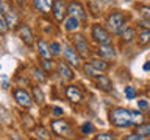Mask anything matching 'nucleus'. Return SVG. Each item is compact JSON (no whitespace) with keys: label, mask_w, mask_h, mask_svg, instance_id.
Returning <instances> with one entry per match:
<instances>
[{"label":"nucleus","mask_w":150,"mask_h":140,"mask_svg":"<svg viewBox=\"0 0 150 140\" xmlns=\"http://www.w3.org/2000/svg\"><path fill=\"white\" fill-rule=\"evenodd\" d=\"M138 42H139V45H147L150 42V30H145V31L141 33Z\"/></svg>","instance_id":"nucleus-24"},{"label":"nucleus","mask_w":150,"mask_h":140,"mask_svg":"<svg viewBox=\"0 0 150 140\" xmlns=\"http://www.w3.org/2000/svg\"><path fill=\"white\" fill-rule=\"evenodd\" d=\"M52 129H53L58 135H63V137L70 135V126H69L67 121H64V120H53L52 121Z\"/></svg>","instance_id":"nucleus-7"},{"label":"nucleus","mask_w":150,"mask_h":140,"mask_svg":"<svg viewBox=\"0 0 150 140\" xmlns=\"http://www.w3.org/2000/svg\"><path fill=\"white\" fill-rule=\"evenodd\" d=\"M96 140H114V135H111V134H98Z\"/></svg>","instance_id":"nucleus-31"},{"label":"nucleus","mask_w":150,"mask_h":140,"mask_svg":"<svg viewBox=\"0 0 150 140\" xmlns=\"http://www.w3.org/2000/svg\"><path fill=\"white\" fill-rule=\"evenodd\" d=\"M53 16L56 20H63L64 16H66V13H67V8H66V3H64V0H55V3H53Z\"/></svg>","instance_id":"nucleus-10"},{"label":"nucleus","mask_w":150,"mask_h":140,"mask_svg":"<svg viewBox=\"0 0 150 140\" xmlns=\"http://www.w3.org/2000/svg\"><path fill=\"white\" fill-rule=\"evenodd\" d=\"M145 137H142V135H139V134H131V135H128L125 140H144Z\"/></svg>","instance_id":"nucleus-34"},{"label":"nucleus","mask_w":150,"mask_h":140,"mask_svg":"<svg viewBox=\"0 0 150 140\" xmlns=\"http://www.w3.org/2000/svg\"><path fill=\"white\" fill-rule=\"evenodd\" d=\"M78 23H80V20H78L77 17H72V16H70L69 19H66V22H64V28H66L67 31H75V30H77V28L80 27Z\"/></svg>","instance_id":"nucleus-19"},{"label":"nucleus","mask_w":150,"mask_h":140,"mask_svg":"<svg viewBox=\"0 0 150 140\" xmlns=\"http://www.w3.org/2000/svg\"><path fill=\"white\" fill-rule=\"evenodd\" d=\"M98 56L103 58V59H114L116 58V51L110 44L100 45V48H98Z\"/></svg>","instance_id":"nucleus-15"},{"label":"nucleus","mask_w":150,"mask_h":140,"mask_svg":"<svg viewBox=\"0 0 150 140\" xmlns=\"http://www.w3.org/2000/svg\"><path fill=\"white\" fill-rule=\"evenodd\" d=\"M58 72H59V75H61V76H63L64 79H72V78H74L72 69H70L67 64H64V62H59V65H58Z\"/></svg>","instance_id":"nucleus-17"},{"label":"nucleus","mask_w":150,"mask_h":140,"mask_svg":"<svg viewBox=\"0 0 150 140\" xmlns=\"http://www.w3.org/2000/svg\"><path fill=\"white\" fill-rule=\"evenodd\" d=\"M136 134L142 135V137H150V125H142L136 128Z\"/></svg>","instance_id":"nucleus-25"},{"label":"nucleus","mask_w":150,"mask_h":140,"mask_svg":"<svg viewBox=\"0 0 150 140\" xmlns=\"http://www.w3.org/2000/svg\"><path fill=\"white\" fill-rule=\"evenodd\" d=\"M72 39H74V44H75V50H77V53L81 56V58H88V55H89V45H88L86 39H84V36L75 34Z\"/></svg>","instance_id":"nucleus-6"},{"label":"nucleus","mask_w":150,"mask_h":140,"mask_svg":"<svg viewBox=\"0 0 150 140\" xmlns=\"http://www.w3.org/2000/svg\"><path fill=\"white\" fill-rule=\"evenodd\" d=\"M42 65H44L45 70H52V61L49 62V59H44V61H42Z\"/></svg>","instance_id":"nucleus-35"},{"label":"nucleus","mask_w":150,"mask_h":140,"mask_svg":"<svg viewBox=\"0 0 150 140\" xmlns=\"http://www.w3.org/2000/svg\"><path fill=\"white\" fill-rule=\"evenodd\" d=\"M14 98H16V101L23 107H30L31 106V98L23 89H16V90H14Z\"/></svg>","instance_id":"nucleus-11"},{"label":"nucleus","mask_w":150,"mask_h":140,"mask_svg":"<svg viewBox=\"0 0 150 140\" xmlns=\"http://www.w3.org/2000/svg\"><path fill=\"white\" fill-rule=\"evenodd\" d=\"M33 75H35V78L38 79V81H45V76H44V73L41 72L39 69H33Z\"/></svg>","instance_id":"nucleus-28"},{"label":"nucleus","mask_w":150,"mask_h":140,"mask_svg":"<svg viewBox=\"0 0 150 140\" xmlns=\"http://www.w3.org/2000/svg\"><path fill=\"white\" fill-rule=\"evenodd\" d=\"M13 140H22V139H19V137H14Z\"/></svg>","instance_id":"nucleus-38"},{"label":"nucleus","mask_w":150,"mask_h":140,"mask_svg":"<svg viewBox=\"0 0 150 140\" xmlns=\"http://www.w3.org/2000/svg\"><path fill=\"white\" fill-rule=\"evenodd\" d=\"M92 37H94V41H97L100 45H106V44H110V41H111L108 31L102 25H94L92 27Z\"/></svg>","instance_id":"nucleus-5"},{"label":"nucleus","mask_w":150,"mask_h":140,"mask_svg":"<svg viewBox=\"0 0 150 140\" xmlns=\"http://www.w3.org/2000/svg\"><path fill=\"white\" fill-rule=\"evenodd\" d=\"M17 2H23V0H17Z\"/></svg>","instance_id":"nucleus-39"},{"label":"nucleus","mask_w":150,"mask_h":140,"mask_svg":"<svg viewBox=\"0 0 150 140\" xmlns=\"http://www.w3.org/2000/svg\"><path fill=\"white\" fill-rule=\"evenodd\" d=\"M89 65L96 70V72H98V73H102V72H105V70H108V62H105L103 59H92L91 62H89Z\"/></svg>","instance_id":"nucleus-16"},{"label":"nucleus","mask_w":150,"mask_h":140,"mask_svg":"<svg viewBox=\"0 0 150 140\" xmlns=\"http://www.w3.org/2000/svg\"><path fill=\"white\" fill-rule=\"evenodd\" d=\"M52 111H53V112H52V114H53L55 117H61V115L64 114L63 107H58V106H56V107H53V109H52Z\"/></svg>","instance_id":"nucleus-33"},{"label":"nucleus","mask_w":150,"mask_h":140,"mask_svg":"<svg viewBox=\"0 0 150 140\" xmlns=\"http://www.w3.org/2000/svg\"><path fill=\"white\" fill-rule=\"evenodd\" d=\"M141 11H142V16L147 19V22H150V8L149 6H142V8H141Z\"/></svg>","instance_id":"nucleus-32"},{"label":"nucleus","mask_w":150,"mask_h":140,"mask_svg":"<svg viewBox=\"0 0 150 140\" xmlns=\"http://www.w3.org/2000/svg\"><path fill=\"white\" fill-rule=\"evenodd\" d=\"M138 106L144 109V107H147V106H149V103H147V101H139V103H138Z\"/></svg>","instance_id":"nucleus-36"},{"label":"nucleus","mask_w":150,"mask_h":140,"mask_svg":"<svg viewBox=\"0 0 150 140\" xmlns=\"http://www.w3.org/2000/svg\"><path fill=\"white\" fill-rule=\"evenodd\" d=\"M33 100H35L38 104H42L44 103V93L39 87H33Z\"/></svg>","instance_id":"nucleus-21"},{"label":"nucleus","mask_w":150,"mask_h":140,"mask_svg":"<svg viewBox=\"0 0 150 140\" xmlns=\"http://www.w3.org/2000/svg\"><path fill=\"white\" fill-rule=\"evenodd\" d=\"M0 9H2V13H3V16H5V20H6L8 27H16V23H17V14L13 9L11 5H9L6 0H0Z\"/></svg>","instance_id":"nucleus-3"},{"label":"nucleus","mask_w":150,"mask_h":140,"mask_svg":"<svg viewBox=\"0 0 150 140\" xmlns=\"http://www.w3.org/2000/svg\"><path fill=\"white\" fill-rule=\"evenodd\" d=\"M81 131H83V134H92L94 132V126L91 123H84L81 126Z\"/></svg>","instance_id":"nucleus-29"},{"label":"nucleus","mask_w":150,"mask_h":140,"mask_svg":"<svg viewBox=\"0 0 150 140\" xmlns=\"http://www.w3.org/2000/svg\"><path fill=\"white\" fill-rule=\"evenodd\" d=\"M125 16L122 13H111L106 19V25L112 33H120L125 25Z\"/></svg>","instance_id":"nucleus-2"},{"label":"nucleus","mask_w":150,"mask_h":140,"mask_svg":"<svg viewBox=\"0 0 150 140\" xmlns=\"http://www.w3.org/2000/svg\"><path fill=\"white\" fill-rule=\"evenodd\" d=\"M125 95H127V98H128V100H133V98L136 97V92H134V89L133 87H125Z\"/></svg>","instance_id":"nucleus-30"},{"label":"nucleus","mask_w":150,"mask_h":140,"mask_svg":"<svg viewBox=\"0 0 150 140\" xmlns=\"http://www.w3.org/2000/svg\"><path fill=\"white\" fill-rule=\"evenodd\" d=\"M136 36V31L133 30V28H125L124 31H122V39H124L125 42H130L133 41V37Z\"/></svg>","instance_id":"nucleus-23"},{"label":"nucleus","mask_w":150,"mask_h":140,"mask_svg":"<svg viewBox=\"0 0 150 140\" xmlns=\"http://www.w3.org/2000/svg\"><path fill=\"white\" fill-rule=\"evenodd\" d=\"M50 50H52V55H59L63 48H61V44H58V42H52Z\"/></svg>","instance_id":"nucleus-27"},{"label":"nucleus","mask_w":150,"mask_h":140,"mask_svg":"<svg viewBox=\"0 0 150 140\" xmlns=\"http://www.w3.org/2000/svg\"><path fill=\"white\" fill-rule=\"evenodd\" d=\"M144 70H145V72H149V70H150V62H145L144 64Z\"/></svg>","instance_id":"nucleus-37"},{"label":"nucleus","mask_w":150,"mask_h":140,"mask_svg":"<svg viewBox=\"0 0 150 140\" xmlns=\"http://www.w3.org/2000/svg\"><path fill=\"white\" fill-rule=\"evenodd\" d=\"M110 120L114 126L124 128V126H131V125L141 123V121H142V115H141L139 112H133V111H128V109L117 107V109L111 111Z\"/></svg>","instance_id":"nucleus-1"},{"label":"nucleus","mask_w":150,"mask_h":140,"mask_svg":"<svg viewBox=\"0 0 150 140\" xmlns=\"http://www.w3.org/2000/svg\"><path fill=\"white\" fill-rule=\"evenodd\" d=\"M94 81H96V86L97 89H100V90H105V92H110L111 90V79L105 76V75H97V76H94Z\"/></svg>","instance_id":"nucleus-13"},{"label":"nucleus","mask_w":150,"mask_h":140,"mask_svg":"<svg viewBox=\"0 0 150 140\" xmlns=\"http://www.w3.org/2000/svg\"><path fill=\"white\" fill-rule=\"evenodd\" d=\"M66 95H67V98L70 101H74V103H80V101H81V98H83L80 89L75 87V86H69L67 89H66Z\"/></svg>","instance_id":"nucleus-14"},{"label":"nucleus","mask_w":150,"mask_h":140,"mask_svg":"<svg viewBox=\"0 0 150 140\" xmlns=\"http://www.w3.org/2000/svg\"><path fill=\"white\" fill-rule=\"evenodd\" d=\"M67 13H69L72 17H77L78 20H86L84 9H83V6H81L78 2H72V3H70L69 6H67Z\"/></svg>","instance_id":"nucleus-9"},{"label":"nucleus","mask_w":150,"mask_h":140,"mask_svg":"<svg viewBox=\"0 0 150 140\" xmlns=\"http://www.w3.org/2000/svg\"><path fill=\"white\" fill-rule=\"evenodd\" d=\"M61 48H63V55H64L66 61H67L70 65H74V67H80V58H81V56L77 53V50H74L72 47H69L67 44H63Z\"/></svg>","instance_id":"nucleus-4"},{"label":"nucleus","mask_w":150,"mask_h":140,"mask_svg":"<svg viewBox=\"0 0 150 140\" xmlns=\"http://www.w3.org/2000/svg\"><path fill=\"white\" fill-rule=\"evenodd\" d=\"M53 3H55V0H33L35 8L42 14H49L53 9Z\"/></svg>","instance_id":"nucleus-12"},{"label":"nucleus","mask_w":150,"mask_h":140,"mask_svg":"<svg viewBox=\"0 0 150 140\" xmlns=\"http://www.w3.org/2000/svg\"><path fill=\"white\" fill-rule=\"evenodd\" d=\"M8 23H6V20H5V16H3V13H2V9H0V31L2 33H5L8 30Z\"/></svg>","instance_id":"nucleus-26"},{"label":"nucleus","mask_w":150,"mask_h":140,"mask_svg":"<svg viewBox=\"0 0 150 140\" xmlns=\"http://www.w3.org/2000/svg\"><path fill=\"white\" fill-rule=\"evenodd\" d=\"M0 121L5 123V125H11V121H13L11 114H9V112L5 109L3 106H0Z\"/></svg>","instance_id":"nucleus-20"},{"label":"nucleus","mask_w":150,"mask_h":140,"mask_svg":"<svg viewBox=\"0 0 150 140\" xmlns=\"http://www.w3.org/2000/svg\"><path fill=\"white\" fill-rule=\"evenodd\" d=\"M35 132H36V135H38L41 140H50L49 131H47L45 128H42V126H38V128L35 129Z\"/></svg>","instance_id":"nucleus-22"},{"label":"nucleus","mask_w":150,"mask_h":140,"mask_svg":"<svg viewBox=\"0 0 150 140\" xmlns=\"http://www.w3.org/2000/svg\"><path fill=\"white\" fill-rule=\"evenodd\" d=\"M38 50H39V55L42 56V59H50L52 50H50V47L47 45L44 41H39V42H38Z\"/></svg>","instance_id":"nucleus-18"},{"label":"nucleus","mask_w":150,"mask_h":140,"mask_svg":"<svg viewBox=\"0 0 150 140\" xmlns=\"http://www.w3.org/2000/svg\"><path fill=\"white\" fill-rule=\"evenodd\" d=\"M17 36L21 37V41L25 42L27 45H33V42H35V39H33V33H31L28 25H21L19 27L17 28Z\"/></svg>","instance_id":"nucleus-8"}]
</instances>
